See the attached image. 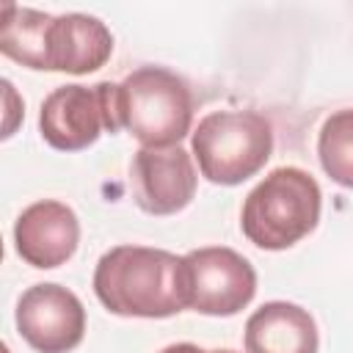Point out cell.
<instances>
[{
  "instance_id": "8992f818",
  "label": "cell",
  "mask_w": 353,
  "mask_h": 353,
  "mask_svg": "<svg viewBox=\"0 0 353 353\" xmlns=\"http://www.w3.org/2000/svg\"><path fill=\"white\" fill-rule=\"evenodd\" d=\"M188 309L210 317H232L256 295L254 265L226 245L193 248L182 256Z\"/></svg>"
},
{
  "instance_id": "5b68a950",
  "label": "cell",
  "mask_w": 353,
  "mask_h": 353,
  "mask_svg": "<svg viewBox=\"0 0 353 353\" xmlns=\"http://www.w3.org/2000/svg\"><path fill=\"white\" fill-rule=\"evenodd\" d=\"M119 83L102 80L97 85L69 83L50 91L39 110V132L58 152H80L97 143L102 132H119L116 110Z\"/></svg>"
},
{
  "instance_id": "4fadbf2b",
  "label": "cell",
  "mask_w": 353,
  "mask_h": 353,
  "mask_svg": "<svg viewBox=\"0 0 353 353\" xmlns=\"http://www.w3.org/2000/svg\"><path fill=\"white\" fill-rule=\"evenodd\" d=\"M160 353H210V350H204V347H199V345H193V342H176V345L163 347Z\"/></svg>"
},
{
  "instance_id": "9c48e42d",
  "label": "cell",
  "mask_w": 353,
  "mask_h": 353,
  "mask_svg": "<svg viewBox=\"0 0 353 353\" xmlns=\"http://www.w3.org/2000/svg\"><path fill=\"white\" fill-rule=\"evenodd\" d=\"M113 55V36L108 25L91 14L47 17L39 47V72L88 74L108 63Z\"/></svg>"
},
{
  "instance_id": "3957f363",
  "label": "cell",
  "mask_w": 353,
  "mask_h": 353,
  "mask_svg": "<svg viewBox=\"0 0 353 353\" xmlns=\"http://www.w3.org/2000/svg\"><path fill=\"white\" fill-rule=\"evenodd\" d=\"M119 124L149 149L179 146L193 124L188 83L163 66H141L116 88Z\"/></svg>"
},
{
  "instance_id": "7a4b0ae2",
  "label": "cell",
  "mask_w": 353,
  "mask_h": 353,
  "mask_svg": "<svg viewBox=\"0 0 353 353\" xmlns=\"http://www.w3.org/2000/svg\"><path fill=\"white\" fill-rule=\"evenodd\" d=\"M323 210L317 179L298 165L273 168L243 201L240 229L262 251H284L314 232Z\"/></svg>"
},
{
  "instance_id": "52a82bcc",
  "label": "cell",
  "mask_w": 353,
  "mask_h": 353,
  "mask_svg": "<svg viewBox=\"0 0 353 353\" xmlns=\"http://www.w3.org/2000/svg\"><path fill=\"white\" fill-rule=\"evenodd\" d=\"M17 331L39 353H69L85 336L83 301L52 281L28 287L17 301Z\"/></svg>"
},
{
  "instance_id": "6da1fadb",
  "label": "cell",
  "mask_w": 353,
  "mask_h": 353,
  "mask_svg": "<svg viewBox=\"0 0 353 353\" xmlns=\"http://www.w3.org/2000/svg\"><path fill=\"white\" fill-rule=\"evenodd\" d=\"M94 295L119 317H171L188 309L182 256L152 245H113L94 268Z\"/></svg>"
},
{
  "instance_id": "7c38bea8",
  "label": "cell",
  "mask_w": 353,
  "mask_h": 353,
  "mask_svg": "<svg viewBox=\"0 0 353 353\" xmlns=\"http://www.w3.org/2000/svg\"><path fill=\"white\" fill-rule=\"evenodd\" d=\"M317 157L336 185L353 190V108H342L323 121L317 132Z\"/></svg>"
},
{
  "instance_id": "ba28073f",
  "label": "cell",
  "mask_w": 353,
  "mask_h": 353,
  "mask_svg": "<svg viewBox=\"0 0 353 353\" xmlns=\"http://www.w3.org/2000/svg\"><path fill=\"white\" fill-rule=\"evenodd\" d=\"M196 165L182 146H141L130 165V188L135 204L149 215H174L196 196Z\"/></svg>"
},
{
  "instance_id": "30bf717a",
  "label": "cell",
  "mask_w": 353,
  "mask_h": 353,
  "mask_svg": "<svg viewBox=\"0 0 353 353\" xmlns=\"http://www.w3.org/2000/svg\"><path fill=\"white\" fill-rule=\"evenodd\" d=\"M80 243V221L74 210L55 199L25 207L14 223V248L22 262L39 270L69 262Z\"/></svg>"
},
{
  "instance_id": "277c9868",
  "label": "cell",
  "mask_w": 353,
  "mask_h": 353,
  "mask_svg": "<svg viewBox=\"0 0 353 353\" xmlns=\"http://www.w3.org/2000/svg\"><path fill=\"white\" fill-rule=\"evenodd\" d=\"M199 171L212 185H240L259 174L273 154V127L256 110H212L190 138Z\"/></svg>"
},
{
  "instance_id": "8fae6325",
  "label": "cell",
  "mask_w": 353,
  "mask_h": 353,
  "mask_svg": "<svg viewBox=\"0 0 353 353\" xmlns=\"http://www.w3.org/2000/svg\"><path fill=\"white\" fill-rule=\"evenodd\" d=\"M245 353H317L320 334L314 317L290 301H268L243 331Z\"/></svg>"
},
{
  "instance_id": "5bb4252c",
  "label": "cell",
  "mask_w": 353,
  "mask_h": 353,
  "mask_svg": "<svg viewBox=\"0 0 353 353\" xmlns=\"http://www.w3.org/2000/svg\"><path fill=\"white\" fill-rule=\"evenodd\" d=\"M210 353H237V350H226V347L221 350V347H218V350H210Z\"/></svg>"
}]
</instances>
